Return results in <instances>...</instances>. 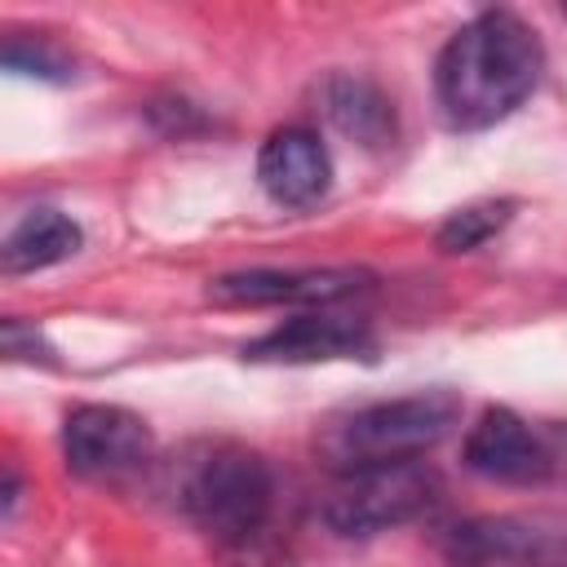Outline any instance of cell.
<instances>
[{
    "mask_svg": "<svg viewBox=\"0 0 567 567\" xmlns=\"http://www.w3.org/2000/svg\"><path fill=\"white\" fill-rule=\"evenodd\" d=\"M62 456L75 478L120 483L151 465L155 439L151 425L115 403H80L62 425Z\"/></svg>",
    "mask_w": 567,
    "mask_h": 567,
    "instance_id": "cell-6",
    "label": "cell"
},
{
    "mask_svg": "<svg viewBox=\"0 0 567 567\" xmlns=\"http://www.w3.org/2000/svg\"><path fill=\"white\" fill-rule=\"evenodd\" d=\"M323 111L350 142L368 151H385L394 142V102L363 75H332L323 84Z\"/></svg>",
    "mask_w": 567,
    "mask_h": 567,
    "instance_id": "cell-11",
    "label": "cell"
},
{
    "mask_svg": "<svg viewBox=\"0 0 567 567\" xmlns=\"http://www.w3.org/2000/svg\"><path fill=\"white\" fill-rule=\"evenodd\" d=\"M80 226L58 213V208H31L13 230L9 239L0 244V266L4 275H27V270H44V266H58L66 257L80 252Z\"/></svg>",
    "mask_w": 567,
    "mask_h": 567,
    "instance_id": "cell-12",
    "label": "cell"
},
{
    "mask_svg": "<svg viewBox=\"0 0 567 567\" xmlns=\"http://www.w3.org/2000/svg\"><path fill=\"white\" fill-rule=\"evenodd\" d=\"M372 328L359 315H341V310H306L279 328H270L266 337L244 346V359L252 363H319V359H359L372 354Z\"/></svg>",
    "mask_w": 567,
    "mask_h": 567,
    "instance_id": "cell-9",
    "label": "cell"
},
{
    "mask_svg": "<svg viewBox=\"0 0 567 567\" xmlns=\"http://www.w3.org/2000/svg\"><path fill=\"white\" fill-rule=\"evenodd\" d=\"M4 66H9V71H22V75L66 80V58H58V53H53V49H44V44L9 40V44H4Z\"/></svg>",
    "mask_w": 567,
    "mask_h": 567,
    "instance_id": "cell-14",
    "label": "cell"
},
{
    "mask_svg": "<svg viewBox=\"0 0 567 567\" xmlns=\"http://www.w3.org/2000/svg\"><path fill=\"white\" fill-rule=\"evenodd\" d=\"M461 461L478 478L514 483V487H536V483L554 478L549 443L509 408H487L470 425V434L461 443Z\"/></svg>",
    "mask_w": 567,
    "mask_h": 567,
    "instance_id": "cell-8",
    "label": "cell"
},
{
    "mask_svg": "<svg viewBox=\"0 0 567 567\" xmlns=\"http://www.w3.org/2000/svg\"><path fill=\"white\" fill-rule=\"evenodd\" d=\"M514 208H518L514 199H478V204H465V208L447 213V221L439 226L434 244L443 252H470V248L487 244L496 230H505L509 217H514Z\"/></svg>",
    "mask_w": 567,
    "mask_h": 567,
    "instance_id": "cell-13",
    "label": "cell"
},
{
    "mask_svg": "<svg viewBox=\"0 0 567 567\" xmlns=\"http://www.w3.org/2000/svg\"><path fill=\"white\" fill-rule=\"evenodd\" d=\"M372 275L359 266H306V270H239L213 279L208 297L221 306H337L368 292Z\"/></svg>",
    "mask_w": 567,
    "mask_h": 567,
    "instance_id": "cell-7",
    "label": "cell"
},
{
    "mask_svg": "<svg viewBox=\"0 0 567 567\" xmlns=\"http://www.w3.org/2000/svg\"><path fill=\"white\" fill-rule=\"evenodd\" d=\"M447 567H567V509L478 514L447 532Z\"/></svg>",
    "mask_w": 567,
    "mask_h": 567,
    "instance_id": "cell-5",
    "label": "cell"
},
{
    "mask_svg": "<svg viewBox=\"0 0 567 567\" xmlns=\"http://www.w3.org/2000/svg\"><path fill=\"white\" fill-rule=\"evenodd\" d=\"M177 509L221 549H248L275 518V470L244 443H195L173 474Z\"/></svg>",
    "mask_w": 567,
    "mask_h": 567,
    "instance_id": "cell-2",
    "label": "cell"
},
{
    "mask_svg": "<svg viewBox=\"0 0 567 567\" xmlns=\"http://www.w3.org/2000/svg\"><path fill=\"white\" fill-rule=\"evenodd\" d=\"M540 66L545 49L536 31L509 9H487L470 18L434 62L439 111L461 133L492 128L532 97Z\"/></svg>",
    "mask_w": 567,
    "mask_h": 567,
    "instance_id": "cell-1",
    "label": "cell"
},
{
    "mask_svg": "<svg viewBox=\"0 0 567 567\" xmlns=\"http://www.w3.org/2000/svg\"><path fill=\"white\" fill-rule=\"evenodd\" d=\"M461 408H465L461 394L447 390V385L350 408V412L332 416L319 430V456L337 474L394 465V461H416L421 452H430L434 443H443L456 430Z\"/></svg>",
    "mask_w": 567,
    "mask_h": 567,
    "instance_id": "cell-3",
    "label": "cell"
},
{
    "mask_svg": "<svg viewBox=\"0 0 567 567\" xmlns=\"http://www.w3.org/2000/svg\"><path fill=\"white\" fill-rule=\"evenodd\" d=\"M443 496V478L425 461H394L341 474L337 492L323 501V523L337 536H377L421 518Z\"/></svg>",
    "mask_w": 567,
    "mask_h": 567,
    "instance_id": "cell-4",
    "label": "cell"
},
{
    "mask_svg": "<svg viewBox=\"0 0 567 567\" xmlns=\"http://www.w3.org/2000/svg\"><path fill=\"white\" fill-rule=\"evenodd\" d=\"M257 182L284 208H310L328 195L332 159L310 128H275L257 151Z\"/></svg>",
    "mask_w": 567,
    "mask_h": 567,
    "instance_id": "cell-10",
    "label": "cell"
}]
</instances>
